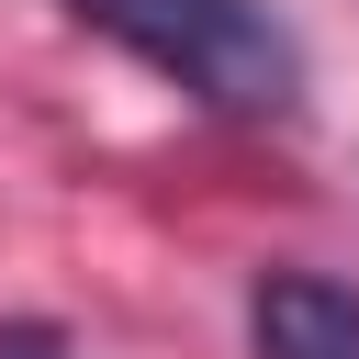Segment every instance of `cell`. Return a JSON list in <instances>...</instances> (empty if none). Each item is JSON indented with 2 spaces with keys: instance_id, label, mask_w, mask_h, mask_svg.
I'll use <instances>...</instances> for the list:
<instances>
[{
  "instance_id": "3",
  "label": "cell",
  "mask_w": 359,
  "mask_h": 359,
  "mask_svg": "<svg viewBox=\"0 0 359 359\" xmlns=\"http://www.w3.org/2000/svg\"><path fill=\"white\" fill-rule=\"evenodd\" d=\"M0 359H67V325H45V314H11V325H0Z\"/></svg>"
},
{
  "instance_id": "2",
  "label": "cell",
  "mask_w": 359,
  "mask_h": 359,
  "mask_svg": "<svg viewBox=\"0 0 359 359\" xmlns=\"http://www.w3.org/2000/svg\"><path fill=\"white\" fill-rule=\"evenodd\" d=\"M247 348L258 359H359V292L325 280V269H258Z\"/></svg>"
},
{
  "instance_id": "1",
  "label": "cell",
  "mask_w": 359,
  "mask_h": 359,
  "mask_svg": "<svg viewBox=\"0 0 359 359\" xmlns=\"http://www.w3.org/2000/svg\"><path fill=\"white\" fill-rule=\"evenodd\" d=\"M67 11L224 123H280L303 101V45L269 0H67Z\"/></svg>"
}]
</instances>
